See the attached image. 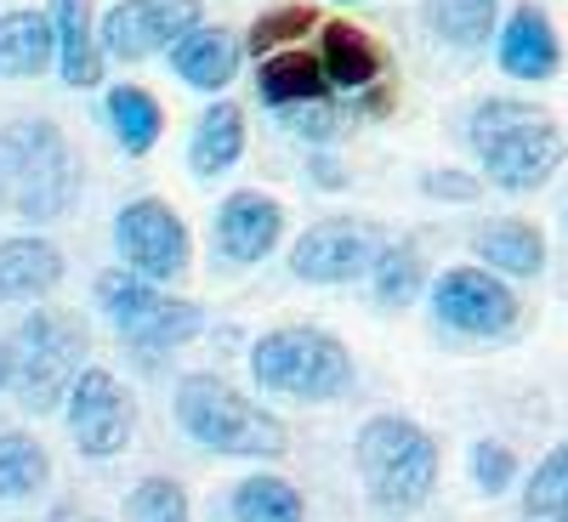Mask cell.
Masks as SVG:
<instances>
[{
  "instance_id": "cell-23",
  "label": "cell",
  "mask_w": 568,
  "mask_h": 522,
  "mask_svg": "<svg viewBox=\"0 0 568 522\" xmlns=\"http://www.w3.org/2000/svg\"><path fill=\"white\" fill-rule=\"evenodd\" d=\"M426 29L444 45L478 52L500 34V0H426Z\"/></svg>"
},
{
  "instance_id": "cell-11",
  "label": "cell",
  "mask_w": 568,
  "mask_h": 522,
  "mask_svg": "<svg viewBox=\"0 0 568 522\" xmlns=\"http://www.w3.org/2000/svg\"><path fill=\"white\" fill-rule=\"evenodd\" d=\"M63 414H69L74 449L91 460H114L136 432V403L109 369H80V381L63 398Z\"/></svg>"
},
{
  "instance_id": "cell-22",
  "label": "cell",
  "mask_w": 568,
  "mask_h": 522,
  "mask_svg": "<svg viewBox=\"0 0 568 522\" xmlns=\"http://www.w3.org/2000/svg\"><path fill=\"white\" fill-rule=\"evenodd\" d=\"M245 154V109L240 103H227L216 98L200 125H194V142H187V165H194V176H222L233 171Z\"/></svg>"
},
{
  "instance_id": "cell-37",
  "label": "cell",
  "mask_w": 568,
  "mask_h": 522,
  "mask_svg": "<svg viewBox=\"0 0 568 522\" xmlns=\"http://www.w3.org/2000/svg\"><path fill=\"white\" fill-rule=\"evenodd\" d=\"M336 7H353V0H336Z\"/></svg>"
},
{
  "instance_id": "cell-2",
  "label": "cell",
  "mask_w": 568,
  "mask_h": 522,
  "mask_svg": "<svg viewBox=\"0 0 568 522\" xmlns=\"http://www.w3.org/2000/svg\"><path fill=\"white\" fill-rule=\"evenodd\" d=\"M80 205V154L52 120L0 125V211L18 222H63Z\"/></svg>"
},
{
  "instance_id": "cell-31",
  "label": "cell",
  "mask_w": 568,
  "mask_h": 522,
  "mask_svg": "<svg viewBox=\"0 0 568 522\" xmlns=\"http://www.w3.org/2000/svg\"><path fill=\"white\" fill-rule=\"evenodd\" d=\"M471 483H478V494H506L511 483H517V454L506 449V443H471Z\"/></svg>"
},
{
  "instance_id": "cell-10",
  "label": "cell",
  "mask_w": 568,
  "mask_h": 522,
  "mask_svg": "<svg viewBox=\"0 0 568 522\" xmlns=\"http://www.w3.org/2000/svg\"><path fill=\"white\" fill-rule=\"evenodd\" d=\"M433 313L460 336H511L524 318V301L489 267H449L433 278Z\"/></svg>"
},
{
  "instance_id": "cell-19",
  "label": "cell",
  "mask_w": 568,
  "mask_h": 522,
  "mask_svg": "<svg viewBox=\"0 0 568 522\" xmlns=\"http://www.w3.org/2000/svg\"><path fill=\"white\" fill-rule=\"evenodd\" d=\"M63 284V250L40 233L0 239V301H40Z\"/></svg>"
},
{
  "instance_id": "cell-27",
  "label": "cell",
  "mask_w": 568,
  "mask_h": 522,
  "mask_svg": "<svg viewBox=\"0 0 568 522\" xmlns=\"http://www.w3.org/2000/svg\"><path fill=\"white\" fill-rule=\"evenodd\" d=\"M233 522H307V505L284 478L256 471V478L233 489Z\"/></svg>"
},
{
  "instance_id": "cell-34",
  "label": "cell",
  "mask_w": 568,
  "mask_h": 522,
  "mask_svg": "<svg viewBox=\"0 0 568 522\" xmlns=\"http://www.w3.org/2000/svg\"><path fill=\"white\" fill-rule=\"evenodd\" d=\"M0 392H12V352H7V341H0Z\"/></svg>"
},
{
  "instance_id": "cell-32",
  "label": "cell",
  "mask_w": 568,
  "mask_h": 522,
  "mask_svg": "<svg viewBox=\"0 0 568 522\" xmlns=\"http://www.w3.org/2000/svg\"><path fill=\"white\" fill-rule=\"evenodd\" d=\"M420 187H426L433 199H478V187H484V182H478V176H466V171H433Z\"/></svg>"
},
{
  "instance_id": "cell-33",
  "label": "cell",
  "mask_w": 568,
  "mask_h": 522,
  "mask_svg": "<svg viewBox=\"0 0 568 522\" xmlns=\"http://www.w3.org/2000/svg\"><path fill=\"white\" fill-rule=\"evenodd\" d=\"M313 176H318V187H342V182H347L336 160H313Z\"/></svg>"
},
{
  "instance_id": "cell-20",
  "label": "cell",
  "mask_w": 568,
  "mask_h": 522,
  "mask_svg": "<svg viewBox=\"0 0 568 522\" xmlns=\"http://www.w3.org/2000/svg\"><path fill=\"white\" fill-rule=\"evenodd\" d=\"M58 63L52 12H0V80H40Z\"/></svg>"
},
{
  "instance_id": "cell-26",
  "label": "cell",
  "mask_w": 568,
  "mask_h": 522,
  "mask_svg": "<svg viewBox=\"0 0 568 522\" xmlns=\"http://www.w3.org/2000/svg\"><path fill=\"white\" fill-rule=\"evenodd\" d=\"M369 290H375L382 307H409L426 290V256L409 239H387L382 262L369 267Z\"/></svg>"
},
{
  "instance_id": "cell-16",
  "label": "cell",
  "mask_w": 568,
  "mask_h": 522,
  "mask_svg": "<svg viewBox=\"0 0 568 522\" xmlns=\"http://www.w3.org/2000/svg\"><path fill=\"white\" fill-rule=\"evenodd\" d=\"M52 29H58V74L74 91L103 85V34L98 18H91V0H52Z\"/></svg>"
},
{
  "instance_id": "cell-29",
  "label": "cell",
  "mask_w": 568,
  "mask_h": 522,
  "mask_svg": "<svg viewBox=\"0 0 568 522\" xmlns=\"http://www.w3.org/2000/svg\"><path fill=\"white\" fill-rule=\"evenodd\" d=\"M568 511V438L535 465V478L524 489V516H562Z\"/></svg>"
},
{
  "instance_id": "cell-6",
  "label": "cell",
  "mask_w": 568,
  "mask_h": 522,
  "mask_svg": "<svg viewBox=\"0 0 568 522\" xmlns=\"http://www.w3.org/2000/svg\"><path fill=\"white\" fill-rule=\"evenodd\" d=\"M7 352H12V392L29 414H45L69 398V387L80 381L85 369V352H91V336L85 324L63 307H45V313H29L12 336H7Z\"/></svg>"
},
{
  "instance_id": "cell-18",
  "label": "cell",
  "mask_w": 568,
  "mask_h": 522,
  "mask_svg": "<svg viewBox=\"0 0 568 522\" xmlns=\"http://www.w3.org/2000/svg\"><path fill=\"white\" fill-rule=\"evenodd\" d=\"M171 69H176V80L182 85H194V91H211V98H216V91L233 80V74H240V58H245V45L240 40H233L227 29H211V23H194V29H187L176 45H171Z\"/></svg>"
},
{
  "instance_id": "cell-9",
  "label": "cell",
  "mask_w": 568,
  "mask_h": 522,
  "mask_svg": "<svg viewBox=\"0 0 568 522\" xmlns=\"http://www.w3.org/2000/svg\"><path fill=\"white\" fill-rule=\"evenodd\" d=\"M114 245H120V256H125L131 273L154 278V284L182 278L187 262H194L187 222H182L165 199H131V205H120V216H114Z\"/></svg>"
},
{
  "instance_id": "cell-14",
  "label": "cell",
  "mask_w": 568,
  "mask_h": 522,
  "mask_svg": "<svg viewBox=\"0 0 568 522\" xmlns=\"http://www.w3.org/2000/svg\"><path fill=\"white\" fill-rule=\"evenodd\" d=\"M495 58H500V74H511V80H529V85L551 80L562 69V40H557L551 12L535 7V0L511 7V18L495 34Z\"/></svg>"
},
{
  "instance_id": "cell-1",
  "label": "cell",
  "mask_w": 568,
  "mask_h": 522,
  "mask_svg": "<svg viewBox=\"0 0 568 522\" xmlns=\"http://www.w3.org/2000/svg\"><path fill=\"white\" fill-rule=\"evenodd\" d=\"M460 131H466V149L484 165V182H495L500 194H535V187H546L568 160L562 125L529 98L471 103Z\"/></svg>"
},
{
  "instance_id": "cell-35",
  "label": "cell",
  "mask_w": 568,
  "mask_h": 522,
  "mask_svg": "<svg viewBox=\"0 0 568 522\" xmlns=\"http://www.w3.org/2000/svg\"><path fill=\"white\" fill-rule=\"evenodd\" d=\"M562 227H568V205H562Z\"/></svg>"
},
{
  "instance_id": "cell-21",
  "label": "cell",
  "mask_w": 568,
  "mask_h": 522,
  "mask_svg": "<svg viewBox=\"0 0 568 522\" xmlns=\"http://www.w3.org/2000/svg\"><path fill=\"white\" fill-rule=\"evenodd\" d=\"M471 250H478V262L500 278H540L546 273V233L524 216L489 222L478 239H471Z\"/></svg>"
},
{
  "instance_id": "cell-5",
  "label": "cell",
  "mask_w": 568,
  "mask_h": 522,
  "mask_svg": "<svg viewBox=\"0 0 568 522\" xmlns=\"http://www.w3.org/2000/svg\"><path fill=\"white\" fill-rule=\"evenodd\" d=\"M251 375L262 392L296 398V403H336L353 392L358 369L353 352L318 324H278L251 347Z\"/></svg>"
},
{
  "instance_id": "cell-3",
  "label": "cell",
  "mask_w": 568,
  "mask_h": 522,
  "mask_svg": "<svg viewBox=\"0 0 568 522\" xmlns=\"http://www.w3.org/2000/svg\"><path fill=\"white\" fill-rule=\"evenodd\" d=\"M176 426L200 449L233 454V460H278L291 449V432H284V420L273 409L251 403L233 381L205 375V369L176 381Z\"/></svg>"
},
{
  "instance_id": "cell-28",
  "label": "cell",
  "mask_w": 568,
  "mask_h": 522,
  "mask_svg": "<svg viewBox=\"0 0 568 522\" xmlns=\"http://www.w3.org/2000/svg\"><path fill=\"white\" fill-rule=\"evenodd\" d=\"M313 29H318V12H313V7H273V12H262V18L251 23L245 52H251V58H273V52H284V45L307 40Z\"/></svg>"
},
{
  "instance_id": "cell-17",
  "label": "cell",
  "mask_w": 568,
  "mask_h": 522,
  "mask_svg": "<svg viewBox=\"0 0 568 522\" xmlns=\"http://www.w3.org/2000/svg\"><path fill=\"white\" fill-rule=\"evenodd\" d=\"M256 91H262V103H267L273 114L336 98V91H329V80H324L318 52H307V45H284V52H273V58H256Z\"/></svg>"
},
{
  "instance_id": "cell-7",
  "label": "cell",
  "mask_w": 568,
  "mask_h": 522,
  "mask_svg": "<svg viewBox=\"0 0 568 522\" xmlns=\"http://www.w3.org/2000/svg\"><path fill=\"white\" fill-rule=\"evenodd\" d=\"M98 301L109 313V324L120 329V341H131L136 352H171L187 347L205 329V307L165 296L154 278H142L131 267H114L98 278Z\"/></svg>"
},
{
  "instance_id": "cell-36",
  "label": "cell",
  "mask_w": 568,
  "mask_h": 522,
  "mask_svg": "<svg viewBox=\"0 0 568 522\" xmlns=\"http://www.w3.org/2000/svg\"><path fill=\"white\" fill-rule=\"evenodd\" d=\"M551 522H568V511H562V516H551Z\"/></svg>"
},
{
  "instance_id": "cell-8",
  "label": "cell",
  "mask_w": 568,
  "mask_h": 522,
  "mask_svg": "<svg viewBox=\"0 0 568 522\" xmlns=\"http://www.w3.org/2000/svg\"><path fill=\"white\" fill-rule=\"evenodd\" d=\"M382 250H387V233L375 222L324 216L291 245V273L302 284H353V278H369V267L382 262Z\"/></svg>"
},
{
  "instance_id": "cell-15",
  "label": "cell",
  "mask_w": 568,
  "mask_h": 522,
  "mask_svg": "<svg viewBox=\"0 0 568 522\" xmlns=\"http://www.w3.org/2000/svg\"><path fill=\"white\" fill-rule=\"evenodd\" d=\"M318 63H324V80L336 98H369L375 85L387 80V52L375 45L369 29L358 23H324L318 29Z\"/></svg>"
},
{
  "instance_id": "cell-25",
  "label": "cell",
  "mask_w": 568,
  "mask_h": 522,
  "mask_svg": "<svg viewBox=\"0 0 568 522\" xmlns=\"http://www.w3.org/2000/svg\"><path fill=\"white\" fill-rule=\"evenodd\" d=\"M52 483V454L40 449V438L0 426V500H34Z\"/></svg>"
},
{
  "instance_id": "cell-12",
  "label": "cell",
  "mask_w": 568,
  "mask_h": 522,
  "mask_svg": "<svg viewBox=\"0 0 568 522\" xmlns=\"http://www.w3.org/2000/svg\"><path fill=\"white\" fill-rule=\"evenodd\" d=\"M194 23H205L200 0H120V7L98 18V34L114 63H142V58L171 52Z\"/></svg>"
},
{
  "instance_id": "cell-13",
  "label": "cell",
  "mask_w": 568,
  "mask_h": 522,
  "mask_svg": "<svg viewBox=\"0 0 568 522\" xmlns=\"http://www.w3.org/2000/svg\"><path fill=\"white\" fill-rule=\"evenodd\" d=\"M216 256L233 267H251L262 256H273V245L284 239V205L273 194H256V187H240L216 205Z\"/></svg>"
},
{
  "instance_id": "cell-24",
  "label": "cell",
  "mask_w": 568,
  "mask_h": 522,
  "mask_svg": "<svg viewBox=\"0 0 568 522\" xmlns=\"http://www.w3.org/2000/svg\"><path fill=\"white\" fill-rule=\"evenodd\" d=\"M109 125H114V142L136 160V154H149L160 131H165V109L154 103V91H142V85H114L109 91V103H103Z\"/></svg>"
},
{
  "instance_id": "cell-30",
  "label": "cell",
  "mask_w": 568,
  "mask_h": 522,
  "mask_svg": "<svg viewBox=\"0 0 568 522\" xmlns=\"http://www.w3.org/2000/svg\"><path fill=\"white\" fill-rule=\"evenodd\" d=\"M125 522H194V511L176 478H142L125 494Z\"/></svg>"
},
{
  "instance_id": "cell-4",
  "label": "cell",
  "mask_w": 568,
  "mask_h": 522,
  "mask_svg": "<svg viewBox=\"0 0 568 522\" xmlns=\"http://www.w3.org/2000/svg\"><path fill=\"white\" fill-rule=\"evenodd\" d=\"M358 478L364 494L382 516H415L438 489V443L426 426L404 420V414H375L358 426Z\"/></svg>"
}]
</instances>
